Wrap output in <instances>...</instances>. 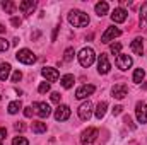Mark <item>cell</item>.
I'll use <instances>...</instances> for the list:
<instances>
[{
    "label": "cell",
    "instance_id": "8",
    "mask_svg": "<svg viewBox=\"0 0 147 145\" xmlns=\"http://www.w3.org/2000/svg\"><path fill=\"white\" fill-rule=\"evenodd\" d=\"M110 70H111V63H110V60H108V55L101 53L99 58H98V72L101 73V75H106Z\"/></svg>",
    "mask_w": 147,
    "mask_h": 145
},
{
    "label": "cell",
    "instance_id": "6",
    "mask_svg": "<svg viewBox=\"0 0 147 145\" xmlns=\"http://www.w3.org/2000/svg\"><path fill=\"white\" fill-rule=\"evenodd\" d=\"M132 63H134V60H132V56L130 55H118L116 56V60H115V65L120 68V70H128L130 67H132Z\"/></svg>",
    "mask_w": 147,
    "mask_h": 145
},
{
    "label": "cell",
    "instance_id": "27",
    "mask_svg": "<svg viewBox=\"0 0 147 145\" xmlns=\"http://www.w3.org/2000/svg\"><path fill=\"white\" fill-rule=\"evenodd\" d=\"M50 89H51L50 82H41V84L38 85V92H39V94H46V92H50Z\"/></svg>",
    "mask_w": 147,
    "mask_h": 145
},
{
    "label": "cell",
    "instance_id": "42",
    "mask_svg": "<svg viewBox=\"0 0 147 145\" xmlns=\"http://www.w3.org/2000/svg\"><path fill=\"white\" fill-rule=\"evenodd\" d=\"M0 99H2V96H0Z\"/></svg>",
    "mask_w": 147,
    "mask_h": 145
},
{
    "label": "cell",
    "instance_id": "4",
    "mask_svg": "<svg viewBox=\"0 0 147 145\" xmlns=\"http://www.w3.org/2000/svg\"><path fill=\"white\" fill-rule=\"evenodd\" d=\"M98 135H99V132H98V128H87L86 132H82V135H80V144L82 145H91L96 142V138H98Z\"/></svg>",
    "mask_w": 147,
    "mask_h": 145
},
{
    "label": "cell",
    "instance_id": "7",
    "mask_svg": "<svg viewBox=\"0 0 147 145\" xmlns=\"http://www.w3.org/2000/svg\"><path fill=\"white\" fill-rule=\"evenodd\" d=\"M111 96H113L115 99L121 101L123 97H127V96H128V87H127L125 84H115V85H113V89H111Z\"/></svg>",
    "mask_w": 147,
    "mask_h": 145
},
{
    "label": "cell",
    "instance_id": "34",
    "mask_svg": "<svg viewBox=\"0 0 147 145\" xmlns=\"http://www.w3.org/2000/svg\"><path fill=\"white\" fill-rule=\"evenodd\" d=\"M60 99H62V96H60V92H51V101L53 103H60Z\"/></svg>",
    "mask_w": 147,
    "mask_h": 145
},
{
    "label": "cell",
    "instance_id": "12",
    "mask_svg": "<svg viewBox=\"0 0 147 145\" xmlns=\"http://www.w3.org/2000/svg\"><path fill=\"white\" fill-rule=\"evenodd\" d=\"M127 17H128V12H127L123 7H116V9L111 12V21H113V22H116V24L125 22V21H127Z\"/></svg>",
    "mask_w": 147,
    "mask_h": 145
},
{
    "label": "cell",
    "instance_id": "18",
    "mask_svg": "<svg viewBox=\"0 0 147 145\" xmlns=\"http://www.w3.org/2000/svg\"><path fill=\"white\" fill-rule=\"evenodd\" d=\"M94 10H96V14H98L99 17H103V15H106V14H108L110 5H108V2H98V3L94 5Z\"/></svg>",
    "mask_w": 147,
    "mask_h": 145
},
{
    "label": "cell",
    "instance_id": "40",
    "mask_svg": "<svg viewBox=\"0 0 147 145\" xmlns=\"http://www.w3.org/2000/svg\"><path fill=\"white\" fill-rule=\"evenodd\" d=\"M58 29H60V26H57V28L53 29V34H51V39H53V41L57 39V34H58Z\"/></svg>",
    "mask_w": 147,
    "mask_h": 145
},
{
    "label": "cell",
    "instance_id": "22",
    "mask_svg": "<svg viewBox=\"0 0 147 145\" xmlns=\"http://www.w3.org/2000/svg\"><path fill=\"white\" fill-rule=\"evenodd\" d=\"M140 28L147 29V2L142 3V9H140Z\"/></svg>",
    "mask_w": 147,
    "mask_h": 145
},
{
    "label": "cell",
    "instance_id": "36",
    "mask_svg": "<svg viewBox=\"0 0 147 145\" xmlns=\"http://www.w3.org/2000/svg\"><path fill=\"white\" fill-rule=\"evenodd\" d=\"M121 111H123V108L118 104V106H115V108L111 109V113H113V116H118V114H121Z\"/></svg>",
    "mask_w": 147,
    "mask_h": 145
},
{
    "label": "cell",
    "instance_id": "23",
    "mask_svg": "<svg viewBox=\"0 0 147 145\" xmlns=\"http://www.w3.org/2000/svg\"><path fill=\"white\" fill-rule=\"evenodd\" d=\"M21 109H22V103H21V101H12V103L9 104L7 111H9V114H16V113H19Z\"/></svg>",
    "mask_w": 147,
    "mask_h": 145
},
{
    "label": "cell",
    "instance_id": "3",
    "mask_svg": "<svg viewBox=\"0 0 147 145\" xmlns=\"http://www.w3.org/2000/svg\"><path fill=\"white\" fill-rule=\"evenodd\" d=\"M16 58H17V62H21V63H24V65H33V63L36 62V55H34L31 50H28V48L19 50V51L16 53Z\"/></svg>",
    "mask_w": 147,
    "mask_h": 145
},
{
    "label": "cell",
    "instance_id": "1",
    "mask_svg": "<svg viewBox=\"0 0 147 145\" xmlns=\"http://www.w3.org/2000/svg\"><path fill=\"white\" fill-rule=\"evenodd\" d=\"M69 22L74 28H84L89 24V15L82 10H70L69 12Z\"/></svg>",
    "mask_w": 147,
    "mask_h": 145
},
{
    "label": "cell",
    "instance_id": "16",
    "mask_svg": "<svg viewBox=\"0 0 147 145\" xmlns=\"http://www.w3.org/2000/svg\"><path fill=\"white\" fill-rule=\"evenodd\" d=\"M19 9H21V12H22L24 15H31V14L34 12V9H36V2H33V0H24V2L19 3Z\"/></svg>",
    "mask_w": 147,
    "mask_h": 145
},
{
    "label": "cell",
    "instance_id": "10",
    "mask_svg": "<svg viewBox=\"0 0 147 145\" xmlns=\"http://www.w3.org/2000/svg\"><path fill=\"white\" fill-rule=\"evenodd\" d=\"M96 91V87L92 84H86V85H80L77 91H75V97L77 99H87L92 92Z\"/></svg>",
    "mask_w": 147,
    "mask_h": 145
},
{
    "label": "cell",
    "instance_id": "30",
    "mask_svg": "<svg viewBox=\"0 0 147 145\" xmlns=\"http://www.w3.org/2000/svg\"><path fill=\"white\" fill-rule=\"evenodd\" d=\"M12 145H29V142H28V138H24V137H16V138L12 140Z\"/></svg>",
    "mask_w": 147,
    "mask_h": 145
},
{
    "label": "cell",
    "instance_id": "5",
    "mask_svg": "<svg viewBox=\"0 0 147 145\" xmlns=\"http://www.w3.org/2000/svg\"><path fill=\"white\" fill-rule=\"evenodd\" d=\"M77 113H79V118L82 119V121H87L91 116H92V103L91 101H86V103H82L79 109H77Z\"/></svg>",
    "mask_w": 147,
    "mask_h": 145
},
{
    "label": "cell",
    "instance_id": "11",
    "mask_svg": "<svg viewBox=\"0 0 147 145\" xmlns=\"http://www.w3.org/2000/svg\"><path fill=\"white\" fill-rule=\"evenodd\" d=\"M70 118V108L67 104H58V108L55 109V119L57 121H67Z\"/></svg>",
    "mask_w": 147,
    "mask_h": 145
},
{
    "label": "cell",
    "instance_id": "25",
    "mask_svg": "<svg viewBox=\"0 0 147 145\" xmlns=\"http://www.w3.org/2000/svg\"><path fill=\"white\" fill-rule=\"evenodd\" d=\"M2 7H3V10H5L7 14H14V10H16V3L10 2V0H3V2H2Z\"/></svg>",
    "mask_w": 147,
    "mask_h": 145
},
{
    "label": "cell",
    "instance_id": "20",
    "mask_svg": "<svg viewBox=\"0 0 147 145\" xmlns=\"http://www.w3.org/2000/svg\"><path fill=\"white\" fill-rule=\"evenodd\" d=\"M106 109H108V103L101 101V103H99V104L96 106V111H94V116H96L98 119L105 118V114H106Z\"/></svg>",
    "mask_w": 147,
    "mask_h": 145
},
{
    "label": "cell",
    "instance_id": "41",
    "mask_svg": "<svg viewBox=\"0 0 147 145\" xmlns=\"http://www.w3.org/2000/svg\"><path fill=\"white\" fill-rule=\"evenodd\" d=\"M2 33H5V26H2V24H0V34H2Z\"/></svg>",
    "mask_w": 147,
    "mask_h": 145
},
{
    "label": "cell",
    "instance_id": "2",
    "mask_svg": "<svg viewBox=\"0 0 147 145\" xmlns=\"http://www.w3.org/2000/svg\"><path fill=\"white\" fill-rule=\"evenodd\" d=\"M77 58H79V63H80L84 68H87V67H91V65L94 63L96 55H94V50H92V48H82V50L79 51Z\"/></svg>",
    "mask_w": 147,
    "mask_h": 145
},
{
    "label": "cell",
    "instance_id": "39",
    "mask_svg": "<svg viewBox=\"0 0 147 145\" xmlns=\"http://www.w3.org/2000/svg\"><path fill=\"white\" fill-rule=\"evenodd\" d=\"M5 137H7V130H5V128H0V145L5 140Z\"/></svg>",
    "mask_w": 147,
    "mask_h": 145
},
{
    "label": "cell",
    "instance_id": "37",
    "mask_svg": "<svg viewBox=\"0 0 147 145\" xmlns=\"http://www.w3.org/2000/svg\"><path fill=\"white\" fill-rule=\"evenodd\" d=\"M14 128H16L17 132H24V130H26V125L19 121V123H16V125H14Z\"/></svg>",
    "mask_w": 147,
    "mask_h": 145
},
{
    "label": "cell",
    "instance_id": "9",
    "mask_svg": "<svg viewBox=\"0 0 147 145\" xmlns=\"http://www.w3.org/2000/svg\"><path fill=\"white\" fill-rule=\"evenodd\" d=\"M135 116H137V119H139V123H147V104L144 101H139L137 104H135Z\"/></svg>",
    "mask_w": 147,
    "mask_h": 145
},
{
    "label": "cell",
    "instance_id": "13",
    "mask_svg": "<svg viewBox=\"0 0 147 145\" xmlns=\"http://www.w3.org/2000/svg\"><path fill=\"white\" fill-rule=\"evenodd\" d=\"M120 34H121V31H120L118 28H108V29L103 33V36H101V43L108 44L110 41H113L115 38H118Z\"/></svg>",
    "mask_w": 147,
    "mask_h": 145
},
{
    "label": "cell",
    "instance_id": "17",
    "mask_svg": "<svg viewBox=\"0 0 147 145\" xmlns=\"http://www.w3.org/2000/svg\"><path fill=\"white\" fill-rule=\"evenodd\" d=\"M130 50H132L135 55H140V56H142V53H144V39H142V38H135V39L132 41V44H130Z\"/></svg>",
    "mask_w": 147,
    "mask_h": 145
},
{
    "label": "cell",
    "instance_id": "15",
    "mask_svg": "<svg viewBox=\"0 0 147 145\" xmlns=\"http://www.w3.org/2000/svg\"><path fill=\"white\" fill-rule=\"evenodd\" d=\"M41 75L46 79V82H57L58 80V72H57V68H51V67H45L43 70H41Z\"/></svg>",
    "mask_w": 147,
    "mask_h": 145
},
{
    "label": "cell",
    "instance_id": "26",
    "mask_svg": "<svg viewBox=\"0 0 147 145\" xmlns=\"http://www.w3.org/2000/svg\"><path fill=\"white\" fill-rule=\"evenodd\" d=\"M144 77H146L144 68H137V70L134 72V82H135V84H140V82L144 80Z\"/></svg>",
    "mask_w": 147,
    "mask_h": 145
},
{
    "label": "cell",
    "instance_id": "31",
    "mask_svg": "<svg viewBox=\"0 0 147 145\" xmlns=\"http://www.w3.org/2000/svg\"><path fill=\"white\" fill-rule=\"evenodd\" d=\"M9 50V43L3 39V38H0V53H3V51H7Z\"/></svg>",
    "mask_w": 147,
    "mask_h": 145
},
{
    "label": "cell",
    "instance_id": "14",
    "mask_svg": "<svg viewBox=\"0 0 147 145\" xmlns=\"http://www.w3.org/2000/svg\"><path fill=\"white\" fill-rule=\"evenodd\" d=\"M33 109H36V114L39 118H48L51 114V108L46 103H34L33 104Z\"/></svg>",
    "mask_w": 147,
    "mask_h": 145
},
{
    "label": "cell",
    "instance_id": "32",
    "mask_svg": "<svg viewBox=\"0 0 147 145\" xmlns=\"http://www.w3.org/2000/svg\"><path fill=\"white\" fill-rule=\"evenodd\" d=\"M21 79H22V73L19 72V70H16V72L12 73V77H10V80H12V82H19Z\"/></svg>",
    "mask_w": 147,
    "mask_h": 145
},
{
    "label": "cell",
    "instance_id": "33",
    "mask_svg": "<svg viewBox=\"0 0 147 145\" xmlns=\"http://www.w3.org/2000/svg\"><path fill=\"white\" fill-rule=\"evenodd\" d=\"M123 123H125L127 126H130L132 130H135V125L132 123V118H130V116H125V118H123Z\"/></svg>",
    "mask_w": 147,
    "mask_h": 145
},
{
    "label": "cell",
    "instance_id": "28",
    "mask_svg": "<svg viewBox=\"0 0 147 145\" xmlns=\"http://www.w3.org/2000/svg\"><path fill=\"white\" fill-rule=\"evenodd\" d=\"M74 55H75V51H74V48H67L65 50V53H63V62H72L74 60Z\"/></svg>",
    "mask_w": 147,
    "mask_h": 145
},
{
    "label": "cell",
    "instance_id": "21",
    "mask_svg": "<svg viewBox=\"0 0 147 145\" xmlns=\"http://www.w3.org/2000/svg\"><path fill=\"white\" fill-rule=\"evenodd\" d=\"M10 72H12L10 63H0V80H7Z\"/></svg>",
    "mask_w": 147,
    "mask_h": 145
},
{
    "label": "cell",
    "instance_id": "35",
    "mask_svg": "<svg viewBox=\"0 0 147 145\" xmlns=\"http://www.w3.org/2000/svg\"><path fill=\"white\" fill-rule=\"evenodd\" d=\"M21 22H22V21H21L19 17H12V19H10V24H12L14 28H19V26H21Z\"/></svg>",
    "mask_w": 147,
    "mask_h": 145
},
{
    "label": "cell",
    "instance_id": "29",
    "mask_svg": "<svg viewBox=\"0 0 147 145\" xmlns=\"http://www.w3.org/2000/svg\"><path fill=\"white\" fill-rule=\"evenodd\" d=\"M110 51L113 55H120V51H121V43H113L110 46Z\"/></svg>",
    "mask_w": 147,
    "mask_h": 145
},
{
    "label": "cell",
    "instance_id": "19",
    "mask_svg": "<svg viewBox=\"0 0 147 145\" xmlns=\"http://www.w3.org/2000/svg\"><path fill=\"white\" fill-rule=\"evenodd\" d=\"M74 82H75V77H74L72 73H67V75H63V77L60 79V84H62L63 89H70L74 85Z\"/></svg>",
    "mask_w": 147,
    "mask_h": 145
},
{
    "label": "cell",
    "instance_id": "38",
    "mask_svg": "<svg viewBox=\"0 0 147 145\" xmlns=\"http://www.w3.org/2000/svg\"><path fill=\"white\" fill-rule=\"evenodd\" d=\"M33 111H34L33 106H31V108H24V116H26V118H31V116H33Z\"/></svg>",
    "mask_w": 147,
    "mask_h": 145
},
{
    "label": "cell",
    "instance_id": "24",
    "mask_svg": "<svg viewBox=\"0 0 147 145\" xmlns=\"http://www.w3.org/2000/svg\"><path fill=\"white\" fill-rule=\"evenodd\" d=\"M33 132L34 133H45L46 132V123H43V121H33Z\"/></svg>",
    "mask_w": 147,
    "mask_h": 145
}]
</instances>
